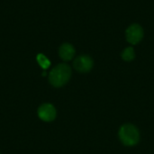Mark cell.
Wrapping results in <instances>:
<instances>
[{"mask_svg": "<svg viewBox=\"0 0 154 154\" xmlns=\"http://www.w3.org/2000/svg\"><path fill=\"white\" fill-rule=\"evenodd\" d=\"M71 77V69L65 63L55 66L49 74V82L55 88L64 86Z\"/></svg>", "mask_w": 154, "mask_h": 154, "instance_id": "6da1fadb", "label": "cell"}, {"mask_svg": "<svg viewBox=\"0 0 154 154\" xmlns=\"http://www.w3.org/2000/svg\"><path fill=\"white\" fill-rule=\"evenodd\" d=\"M118 134L121 142L125 146L136 145L140 141V133L138 129L131 124L122 125Z\"/></svg>", "mask_w": 154, "mask_h": 154, "instance_id": "7a4b0ae2", "label": "cell"}, {"mask_svg": "<svg viewBox=\"0 0 154 154\" xmlns=\"http://www.w3.org/2000/svg\"><path fill=\"white\" fill-rule=\"evenodd\" d=\"M125 37L127 42L133 45L139 43L143 38V30L142 26L137 23L130 25L125 31Z\"/></svg>", "mask_w": 154, "mask_h": 154, "instance_id": "3957f363", "label": "cell"}, {"mask_svg": "<svg viewBox=\"0 0 154 154\" xmlns=\"http://www.w3.org/2000/svg\"><path fill=\"white\" fill-rule=\"evenodd\" d=\"M37 114L41 120L44 122H51L56 118L57 111L53 105L45 103L39 106Z\"/></svg>", "mask_w": 154, "mask_h": 154, "instance_id": "277c9868", "label": "cell"}, {"mask_svg": "<svg viewBox=\"0 0 154 154\" xmlns=\"http://www.w3.org/2000/svg\"><path fill=\"white\" fill-rule=\"evenodd\" d=\"M93 60L88 55H80L77 57L73 62L75 69L81 73H87L90 71L93 68Z\"/></svg>", "mask_w": 154, "mask_h": 154, "instance_id": "5b68a950", "label": "cell"}, {"mask_svg": "<svg viewBox=\"0 0 154 154\" xmlns=\"http://www.w3.org/2000/svg\"><path fill=\"white\" fill-rule=\"evenodd\" d=\"M59 55L65 61L70 60L75 55V49L69 43H63L59 49Z\"/></svg>", "mask_w": 154, "mask_h": 154, "instance_id": "8992f818", "label": "cell"}, {"mask_svg": "<svg viewBox=\"0 0 154 154\" xmlns=\"http://www.w3.org/2000/svg\"><path fill=\"white\" fill-rule=\"evenodd\" d=\"M36 60L38 64L40 65V67L43 69H47L50 66H51V61L49 60V59L42 53H39L36 56Z\"/></svg>", "mask_w": 154, "mask_h": 154, "instance_id": "52a82bcc", "label": "cell"}, {"mask_svg": "<svg viewBox=\"0 0 154 154\" xmlns=\"http://www.w3.org/2000/svg\"><path fill=\"white\" fill-rule=\"evenodd\" d=\"M134 57H135V53L132 47L125 48L124 51L122 52V58L125 61H131L134 59Z\"/></svg>", "mask_w": 154, "mask_h": 154, "instance_id": "ba28073f", "label": "cell"}]
</instances>
